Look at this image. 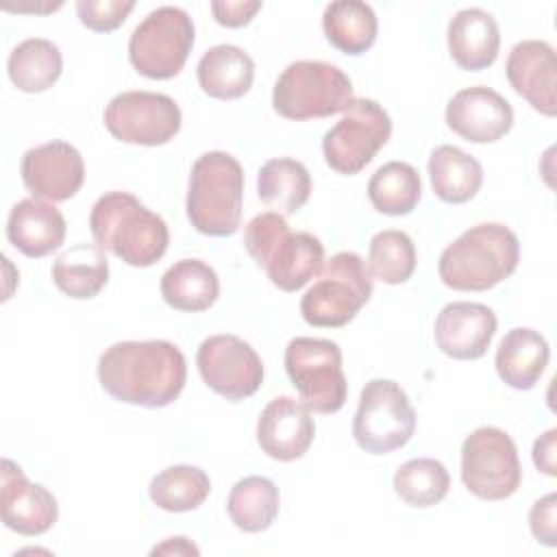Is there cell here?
I'll return each instance as SVG.
<instances>
[{
    "label": "cell",
    "instance_id": "22",
    "mask_svg": "<svg viewBox=\"0 0 557 557\" xmlns=\"http://www.w3.org/2000/svg\"><path fill=\"white\" fill-rule=\"evenodd\" d=\"M446 39L453 61L468 72L490 67L500 50L498 24L492 13L479 7L457 11L448 22Z\"/></svg>",
    "mask_w": 557,
    "mask_h": 557
},
{
    "label": "cell",
    "instance_id": "4",
    "mask_svg": "<svg viewBox=\"0 0 557 557\" xmlns=\"http://www.w3.org/2000/svg\"><path fill=\"white\" fill-rule=\"evenodd\" d=\"M244 246L252 261L265 270L270 283L283 292H296L320 274L324 246L311 233H292L276 211L255 215L244 231Z\"/></svg>",
    "mask_w": 557,
    "mask_h": 557
},
{
    "label": "cell",
    "instance_id": "38",
    "mask_svg": "<svg viewBox=\"0 0 557 557\" xmlns=\"http://www.w3.org/2000/svg\"><path fill=\"white\" fill-rule=\"evenodd\" d=\"M261 9L259 0H226V2H211V13L220 26L239 28L246 26L255 13Z\"/></svg>",
    "mask_w": 557,
    "mask_h": 557
},
{
    "label": "cell",
    "instance_id": "39",
    "mask_svg": "<svg viewBox=\"0 0 557 557\" xmlns=\"http://www.w3.org/2000/svg\"><path fill=\"white\" fill-rule=\"evenodd\" d=\"M555 440H557V429H548L533 444V463L546 476H555L557 474V455H555L557 446H555Z\"/></svg>",
    "mask_w": 557,
    "mask_h": 557
},
{
    "label": "cell",
    "instance_id": "32",
    "mask_svg": "<svg viewBox=\"0 0 557 557\" xmlns=\"http://www.w3.org/2000/svg\"><path fill=\"white\" fill-rule=\"evenodd\" d=\"M211 492L209 474L196 466L176 463L152 476L148 485L150 500L170 513L198 509Z\"/></svg>",
    "mask_w": 557,
    "mask_h": 557
},
{
    "label": "cell",
    "instance_id": "7",
    "mask_svg": "<svg viewBox=\"0 0 557 557\" xmlns=\"http://www.w3.org/2000/svg\"><path fill=\"white\" fill-rule=\"evenodd\" d=\"M372 296V276L366 261L350 250L333 255L318 281L300 298V315L318 329L348 324Z\"/></svg>",
    "mask_w": 557,
    "mask_h": 557
},
{
    "label": "cell",
    "instance_id": "30",
    "mask_svg": "<svg viewBox=\"0 0 557 557\" xmlns=\"http://www.w3.org/2000/svg\"><path fill=\"white\" fill-rule=\"evenodd\" d=\"M278 487L272 479L250 474L239 479L226 498L231 522L244 533H261L272 527L278 516Z\"/></svg>",
    "mask_w": 557,
    "mask_h": 557
},
{
    "label": "cell",
    "instance_id": "1",
    "mask_svg": "<svg viewBox=\"0 0 557 557\" xmlns=\"http://www.w3.org/2000/svg\"><path fill=\"white\" fill-rule=\"evenodd\" d=\"M98 379L115 400L161 409L181 396L187 361L178 346L168 339L117 342L100 355Z\"/></svg>",
    "mask_w": 557,
    "mask_h": 557
},
{
    "label": "cell",
    "instance_id": "15",
    "mask_svg": "<svg viewBox=\"0 0 557 557\" xmlns=\"http://www.w3.org/2000/svg\"><path fill=\"white\" fill-rule=\"evenodd\" d=\"M26 189L41 200H70L85 181V163L81 152L61 139L28 148L20 163Z\"/></svg>",
    "mask_w": 557,
    "mask_h": 557
},
{
    "label": "cell",
    "instance_id": "5",
    "mask_svg": "<svg viewBox=\"0 0 557 557\" xmlns=\"http://www.w3.org/2000/svg\"><path fill=\"white\" fill-rule=\"evenodd\" d=\"M244 170L239 161L222 150L205 152L189 172L187 218L191 226L211 237L235 235L242 222Z\"/></svg>",
    "mask_w": 557,
    "mask_h": 557
},
{
    "label": "cell",
    "instance_id": "29",
    "mask_svg": "<svg viewBox=\"0 0 557 557\" xmlns=\"http://www.w3.org/2000/svg\"><path fill=\"white\" fill-rule=\"evenodd\" d=\"M7 72L20 91L41 94L59 81L63 72V57L59 46L50 39L30 37L11 50Z\"/></svg>",
    "mask_w": 557,
    "mask_h": 557
},
{
    "label": "cell",
    "instance_id": "21",
    "mask_svg": "<svg viewBox=\"0 0 557 557\" xmlns=\"http://www.w3.org/2000/svg\"><path fill=\"white\" fill-rule=\"evenodd\" d=\"M7 239L30 259H41L61 248L65 239V218L41 198H24L13 205L7 220Z\"/></svg>",
    "mask_w": 557,
    "mask_h": 557
},
{
    "label": "cell",
    "instance_id": "26",
    "mask_svg": "<svg viewBox=\"0 0 557 557\" xmlns=\"http://www.w3.org/2000/svg\"><path fill=\"white\" fill-rule=\"evenodd\" d=\"M433 194L450 205H463L476 196L483 183L481 163L457 146L442 144L429 157Z\"/></svg>",
    "mask_w": 557,
    "mask_h": 557
},
{
    "label": "cell",
    "instance_id": "28",
    "mask_svg": "<svg viewBox=\"0 0 557 557\" xmlns=\"http://www.w3.org/2000/svg\"><path fill=\"white\" fill-rule=\"evenodd\" d=\"M322 28L331 46L346 54H363L372 48L379 30L376 13L361 0H335L326 4Z\"/></svg>",
    "mask_w": 557,
    "mask_h": 557
},
{
    "label": "cell",
    "instance_id": "3",
    "mask_svg": "<svg viewBox=\"0 0 557 557\" xmlns=\"http://www.w3.org/2000/svg\"><path fill=\"white\" fill-rule=\"evenodd\" d=\"M520 261L516 233L498 222H481L448 244L437 263L442 283L457 292H485L513 274Z\"/></svg>",
    "mask_w": 557,
    "mask_h": 557
},
{
    "label": "cell",
    "instance_id": "24",
    "mask_svg": "<svg viewBox=\"0 0 557 557\" xmlns=\"http://www.w3.org/2000/svg\"><path fill=\"white\" fill-rule=\"evenodd\" d=\"M196 76L207 96L218 100H235L248 94L252 87L255 61L239 46L220 44L200 57Z\"/></svg>",
    "mask_w": 557,
    "mask_h": 557
},
{
    "label": "cell",
    "instance_id": "12",
    "mask_svg": "<svg viewBox=\"0 0 557 557\" xmlns=\"http://www.w3.org/2000/svg\"><path fill=\"white\" fill-rule=\"evenodd\" d=\"M392 135L389 113L372 98H355L344 117L324 133L322 154L337 174H359Z\"/></svg>",
    "mask_w": 557,
    "mask_h": 557
},
{
    "label": "cell",
    "instance_id": "17",
    "mask_svg": "<svg viewBox=\"0 0 557 557\" xmlns=\"http://www.w3.org/2000/svg\"><path fill=\"white\" fill-rule=\"evenodd\" d=\"M446 124L474 144H492L513 126V109L498 91L485 85L459 89L446 104Z\"/></svg>",
    "mask_w": 557,
    "mask_h": 557
},
{
    "label": "cell",
    "instance_id": "23",
    "mask_svg": "<svg viewBox=\"0 0 557 557\" xmlns=\"http://www.w3.org/2000/svg\"><path fill=\"white\" fill-rule=\"evenodd\" d=\"M548 342L529 326L511 329L496 348V372L513 389H531L548 366Z\"/></svg>",
    "mask_w": 557,
    "mask_h": 557
},
{
    "label": "cell",
    "instance_id": "25",
    "mask_svg": "<svg viewBox=\"0 0 557 557\" xmlns=\"http://www.w3.org/2000/svg\"><path fill=\"white\" fill-rule=\"evenodd\" d=\"M161 296L176 309L187 313L207 311L220 296V278L215 270L200 259H181L161 276Z\"/></svg>",
    "mask_w": 557,
    "mask_h": 557
},
{
    "label": "cell",
    "instance_id": "34",
    "mask_svg": "<svg viewBox=\"0 0 557 557\" xmlns=\"http://www.w3.org/2000/svg\"><path fill=\"white\" fill-rule=\"evenodd\" d=\"M450 487L446 466L431 457L409 459L394 472V492L409 507H433L444 500Z\"/></svg>",
    "mask_w": 557,
    "mask_h": 557
},
{
    "label": "cell",
    "instance_id": "11",
    "mask_svg": "<svg viewBox=\"0 0 557 557\" xmlns=\"http://www.w3.org/2000/svg\"><path fill=\"white\" fill-rule=\"evenodd\" d=\"M522 479L518 448L498 426L474 429L461 446V481L483 500L509 498Z\"/></svg>",
    "mask_w": 557,
    "mask_h": 557
},
{
    "label": "cell",
    "instance_id": "20",
    "mask_svg": "<svg viewBox=\"0 0 557 557\" xmlns=\"http://www.w3.org/2000/svg\"><path fill=\"white\" fill-rule=\"evenodd\" d=\"M315 437V424L305 403L292 396L272 398L257 422V444L276 461L300 459Z\"/></svg>",
    "mask_w": 557,
    "mask_h": 557
},
{
    "label": "cell",
    "instance_id": "16",
    "mask_svg": "<svg viewBox=\"0 0 557 557\" xmlns=\"http://www.w3.org/2000/svg\"><path fill=\"white\" fill-rule=\"evenodd\" d=\"M0 468V513L4 527L28 537L50 531L59 518V505L52 492L39 483H30L24 470L11 459H2Z\"/></svg>",
    "mask_w": 557,
    "mask_h": 557
},
{
    "label": "cell",
    "instance_id": "36",
    "mask_svg": "<svg viewBox=\"0 0 557 557\" xmlns=\"http://www.w3.org/2000/svg\"><path fill=\"white\" fill-rule=\"evenodd\" d=\"M135 9L133 0H78L76 15L81 24L94 33H111L124 24Z\"/></svg>",
    "mask_w": 557,
    "mask_h": 557
},
{
    "label": "cell",
    "instance_id": "35",
    "mask_svg": "<svg viewBox=\"0 0 557 557\" xmlns=\"http://www.w3.org/2000/svg\"><path fill=\"white\" fill-rule=\"evenodd\" d=\"M416 270V246L405 231H379L368 246V272L381 283L400 285Z\"/></svg>",
    "mask_w": 557,
    "mask_h": 557
},
{
    "label": "cell",
    "instance_id": "33",
    "mask_svg": "<svg viewBox=\"0 0 557 557\" xmlns=\"http://www.w3.org/2000/svg\"><path fill=\"white\" fill-rule=\"evenodd\" d=\"M422 196V181L413 165L405 161L383 163L368 183V198L379 213L407 215Z\"/></svg>",
    "mask_w": 557,
    "mask_h": 557
},
{
    "label": "cell",
    "instance_id": "8",
    "mask_svg": "<svg viewBox=\"0 0 557 557\" xmlns=\"http://www.w3.org/2000/svg\"><path fill=\"white\" fill-rule=\"evenodd\" d=\"M194 46V22L181 7L150 11L131 33L128 59L133 67L152 81L174 78Z\"/></svg>",
    "mask_w": 557,
    "mask_h": 557
},
{
    "label": "cell",
    "instance_id": "9",
    "mask_svg": "<svg viewBox=\"0 0 557 557\" xmlns=\"http://www.w3.org/2000/svg\"><path fill=\"white\" fill-rule=\"evenodd\" d=\"M416 431V411L405 389L389 379H372L363 385L352 418V437L370 455H387L403 448Z\"/></svg>",
    "mask_w": 557,
    "mask_h": 557
},
{
    "label": "cell",
    "instance_id": "31",
    "mask_svg": "<svg viewBox=\"0 0 557 557\" xmlns=\"http://www.w3.org/2000/svg\"><path fill=\"white\" fill-rule=\"evenodd\" d=\"M257 194L268 207L292 215L309 200V170L289 157L268 159L257 174Z\"/></svg>",
    "mask_w": 557,
    "mask_h": 557
},
{
    "label": "cell",
    "instance_id": "19",
    "mask_svg": "<svg viewBox=\"0 0 557 557\" xmlns=\"http://www.w3.org/2000/svg\"><path fill=\"white\" fill-rule=\"evenodd\" d=\"M496 313L481 302H448L435 318L437 348L453 359L472 361L487 352L496 333Z\"/></svg>",
    "mask_w": 557,
    "mask_h": 557
},
{
    "label": "cell",
    "instance_id": "37",
    "mask_svg": "<svg viewBox=\"0 0 557 557\" xmlns=\"http://www.w3.org/2000/svg\"><path fill=\"white\" fill-rule=\"evenodd\" d=\"M555 509H557V494L550 492L537 498L529 511V527L537 542L544 546L557 544V524H555Z\"/></svg>",
    "mask_w": 557,
    "mask_h": 557
},
{
    "label": "cell",
    "instance_id": "40",
    "mask_svg": "<svg viewBox=\"0 0 557 557\" xmlns=\"http://www.w3.org/2000/svg\"><path fill=\"white\" fill-rule=\"evenodd\" d=\"M198 555V548L187 537H168L163 544L154 546L150 555Z\"/></svg>",
    "mask_w": 557,
    "mask_h": 557
},
{
    "label": "cell",
    "instance_id": "10",
    "mask_svg": "<svg viewBox=\"0 0 557 557\" xmlns=\"http://www.w3.org/2000/svg\"><path fill=\"white\" fill-rule=\"evenodd\" d=\"M285 370L300 400L313 413H335L344 407L348 383L342 350L322 337H294L285 348Z\"/></svg>",
    "mask_w": 557,
    "mask_h": 557
},
{
    "label": "cell",
    "instance_id": "27",
    "mask_svg": "<svg viewBox=\"0 0 557 557\" xmlns=\"http://www.w3.org/2000/svg\"><path fill=\"white\" fill-rule=\"evenodd\" d=\"M52 281L74 300H89L98 296L109 281V261L104 250L96 242L67 248L52 263Z\"/></svg>",
    "mask_w": 557,
    "mask_h": 557
},
{
    "label": "cell",
    "instance_id": "18",
    "mask_svg": "<svg viewBox=\"0 0 557 557\" xmlns=\"http://www.w3.org/2000/svg\"><path fill=\"white\" fill-rule=\"evenodd\" d=\"M507 81L537 113L557 115V59L548 41L524 39L507 57Z\"/></svg>",
    "mask_w": 557,
    "mask_h": 557
},
{
    "label": "cell",
    "instance_id": "14",
    "mask_svg": "<svg viewBox=\"0 0 557 557\" xmlns=\"http://www.w3.org/2000/svg\"><path fill=\"white\" fill-rule=\"evenodd\" d=\"M202 381L226 400H244L263 383V363L257 350L237 335L207 337L196 352Z\"/></svg>",
    "mask_w": 557,
    "mask_h": 557
},
{
    "label": "cell",
    "instance_id": "2",
    "mask_svg": "<svg viewBox=\"0 0 557 557\" xmlns=\"http://www.w3.org/2000/svg\"><path fill=\"white\" fill-rule=\"evenodd\" d=\"M94 242L133 268L154 265L168 250L170 231L161 215L152 213L128 191H107L89 213Z\"/></svg>",
    "mask_w": 557,
    "mask_h": 557
},
{
    "label": "cell",
    "instance_id": "13",
    "mask_svg": "<svg viewBox=\"0 0 557 557\" xmlns=\"http://www.w3.org/2000/svg\"><path fill=\"white\" fill-rule=\"evenodd\" d=\"M104 126L124 144L163 146L181 131V109L165 94L122 91L109 100Z\"/></svg>",
    "mask_w": 557,
    "mask_h": 557
},
{
    "label": "cell",
    "instance_id": "6",
    "mask_svg": "<svg viewBox=\"0 0 557 557\" xmlns=\"http://www.w3.org/2000/svg\"><path fill=\"white\" fill-rule=\"evenodd\" d=\"M352 83L333 63L294 61L274 83L272 107L287 120L329 117L352 104Z\"/></svg>",
    "mask_w": 557,
    "mask_h": 557
}]
</instances>
